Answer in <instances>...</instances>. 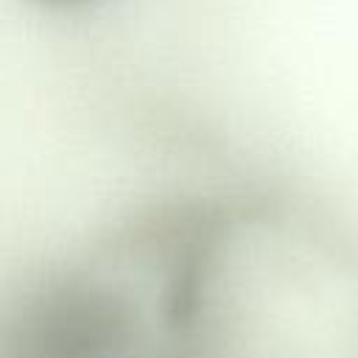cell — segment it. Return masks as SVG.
Returning <instances> with one entry per match:
<instances>
[{"mask_svg": "<svg viewBox=\"0 0 358 358\" xmlns=\"http://www.w3.org/2000/svg\"><path fill=\"white\" fill-rule=\"evenodd\" d=\"M34 3H39V6H45L50 11H78V8H87V6H92L98 0H34Z\"/></svg>", "mask_w": 358, "mask_h": 358, "instance_id": "cell-1", "label": "cell"}]
</instances>
